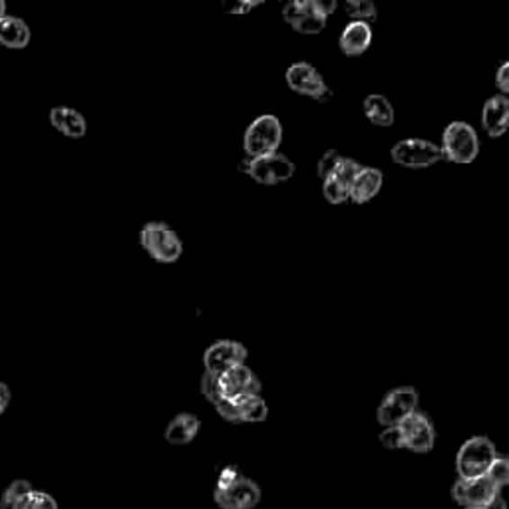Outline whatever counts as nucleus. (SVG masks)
<instances>
[{
	"instance_id": "f257e3e1",
	"label": "nucleus",
	"mask_w": 509,
	"mask_h": 509,
	"mask_svg": "<svg viewBox=\"0 0 509 509\" xmlns=\"http://www.w3.org/2000/svg\"><path fill=\"white\" fill-rule=\"evenodd\" d=\"M335 11V0H293L282 8V18L299 34H318Z\"/></svg>"
},
{
	"instance_id": "f03ea898",
	"label": "nucleus",
	"mask_w": 509,
	"mask_h": 509,
	"mask_svg": "<svg viewBox=\"0 0 509 509\" xmlns=\"http://www.w3.org/2000/svg\"><path fill=\"white\" fill-rule=\"evenodd\" d=\"M442 159L451 164H471L479 154V138L468 121H451L442 136Z\"/></svg>"
},
{
	"instance_id": "7ed1b4c3",
	"label": "nucleus",
	"mask_w": 509,
	"mask_h": 509,
	"mask_svg": "<svg viewBox=\"0 0 509 509\" xmlns=\"http://www.w3.org/2000/svg\"><path fill=\"white\" fill-rule=\"evenodd\" d=\"M139 243L149 257L159 263H175L183 253V243L167 223L152 221L139 231Z\"/></svg>"
},
{
	"instance_id": "20e7f679",
	"label": "nucleus",
	"mask_w": 509,
	"mask_h": 509,
	"mask_svg": "<svg viewBox=\"0 0 509 509\" xmlns=\"http://www.w3.org/2000/svg\"><path fill=\"white\" fill-rule=\"evenodd\" d=\"M494 442L486 436H474L461 444L456 456V469L461 479L482 478L496 460Z\"/></svg>"
},
{
	"instance_id": "39448f33",
	"label": "nucleus",
	"mask_w": 509,
	"mask_h": 509,
	"mask_svg": "<svg viewBox=\"0 0 509 509\" xmlns=\"http://www.w3.org/2000/svg\"><path fill=\"white\" fill-rule=\"evenodd\" d=\"M282 141V126L277 116H259L245 131V156L249 159L279 152Z\"/></svg>"
},
{
	"instance_id": "423d86ee",
	"label": "nucleus",
	"mask_w": 509,
	"mask_h": 509,
	"mask_svg": "<svg viewBox=\"0 0 509 509\" xmlns=\"http://www.w3.org/2000/svg\"><path fill=\"white\" fill-rule=\"evenodd\" d=\"M239 172H245L261 185H279L295 175V164L279 152L249 159L245 156L239 164Z\"/></svg>"
},
{
	"instance_id": "0eeeda50",
	"label": "nucleus",
	"mask_w": 509,
	"mask_h": 509,
	"mask_svg": "<svg viewBox=\"0 0 509 509\" xmlns=\"http://www.w3.org/2000/svg\"><path fill=\"white\" fill-rule=\"evenodd\" d=\"M418 408V392L412 386H402L394 388L384 396L379 410H376V420L380 426L392 428L398 426L402 420H406L412 412Z\"/></svg>"
},
{
	"instance_id": "6e6552de",
	"label": "nucleus",
	"mask_w": 509,
	"mask_h": 509,
	"mask_svg": "<svg viewBox=\"0 0 509 509\" xmlns=\"http://www.w3.org/2000/svg\"><path fill=\"white\" fill-rule=\"evenodd\" d=\"M285 80L289 84V88L303 94V96L313 98L317 102H328L333 98L331 88L326 86V82L320 76V72L307 62H295L289 66V70L285 72Z\"/></svg>"
},
{
	"instance_id": "1a4fd4ad",
	"label": "nucleus",
	"mask_w": 509,
	"mask_h": 509,
	"mask_svg": "<svg viewBox=\"0 0 509 509\" xmlns=\"http://www.w3.org/2000/svg\"><path fill=\"white\" fill-rule=\"evenodd\" d=\"M392 162L404 165V167H414V169H422V167H430L433 164H438L442 159L440 147L436 144H432L428 139H420V138H410V139H402L390 149Z\"/></svg>"
},
{
	"instance_id": "9d476101",
	"label": "nucleus",
	"mask_w": 509,
	"mask_h": 509,
	"mask_svg": "<svg viewBox=\"0 0 509 509\" xmlns=\"http://www.w3.org/2000/svg\"><path fill=\"white\" fill-rule=\"evenodd\" d=\"M261 502V489L243 474L233 482L215 487V504L221 509H253Z\"/></svg>"
},
{
	"instance_id": "9b49d317",
	"label": "nucleus",
	"mask_w": 509,
	"mask_h": 509,
	"mask_svg": "<svg viewBox=\"0 0 509 509\" xmlns=\"http://www.w3.org/2000/svg\"><path fill=\"white\" fill-rule=\"evenodd\" d=\"M247 361V348L237 341H217L203 354L205 372L221 376L235 366H241Z\"/></svg>"
},
{
	"instance_id": "f8f14e48",
	"label": "nucleus",
	"mask_w": 509,
	"mask_h": 509,
	"mask_svg": "<svg viewBox=\"0 0 509 509\" xmlns=\"http://www.w3.org/2000/svg\"><path fill=\"white\" fill-rule=\"evenodd\" d=\"M398 428L404 438V448L418 451V454H426V451L433 448L436 430H433V424L430 422L426 414H422L418 410L412 412L406 420H402L398 424Z\"/></svg>"
},
{
	"instance_id": "ddd939ff",
	"label": "nucleus",
	"mask_w": 509,
	"mask_h": 509,
	"mask_svg": "<svg viewBox=\"0 0 509 509\" xmlns=\"http://www.w3.org/2000/svg\"><path fill=\"white\" fill-rule=\"evenodd\" d=\"M217 386H219L221 398H228V400H235V398H241V396H251V394L261 392L259 379L245 364L235 366V369L223 372L221 376H217Z\"/></svg>"
},
{
	"instance_id": "4468645a",
	"label": "nucleus",
	"mask_w": 509,
	"mask_h": 509,
	"mask_svg": "<svg viewBox=\"0 0 509 509\" xmlns=\"http://www.w3.org/2000/svg\"><path fill=\"white\" fill-rule=\"evenodd\" d=\"M499 489L489 482L487 476L471 478V479H458L451 487V496L456 502L464 507H486V504L492 499Z\"/></svg>"
},
{
	"instance_id": "2eb2a0df",
	"label": "nucleus",
	"mask_w": 509,
	"mask_h": 509,
	"mask_svg": "<svg viewBox=\"0 0 509 509\" xmlns=\"http://www.w3.org/2000/svg\"><path fill=\"white\" fill-rule=\"evenodd\" d=\"M382 183H384V175L380 169L362 165L361 172H358V175L354 177L351 192H348V200L358 205L369 203L379 195V192L382 190Z\"/></svg>"
},
{
	"instance_id": "dca6fc26",
	"label": "nucleus",
	"mask_w": 509,
	"mask_h": 509,
	"mask_svg": "<svg viewBox=\"0 0 509 509\" xmlns=\"http://www.w3.org/2000/svg\"><path fill=\"white\" fill-rule=\"evenodd\" d=\"M482 124L484 129L487 131L492 138H499L504 136L507 131V124H509V100L507 96H497L489 98L484 106L482 112Z\"/></svg>"
},
{
	"instance_id": "f3484780",
	"label": "nucleus",
	"mask_w": 509,
	"mask_h": 509,
	"mask_svg": "<svg viewBox=\"0 0 509 509\" xmlns=\"http://www.w3.org/2000/svg\"><path fill=\"white\" fill-rule=\"evenodd\" d=\"M50 124L56 128V131H60L66 138L80 139L86 136L88 124L86 118H84L78 110L68 108V106H56L50 110Z\"/></svg>"
},
{
	"instance_id": "a211bd4d",
	"label": "nucleus",
	"mask_w": 509,
	"mask_h": 509,
	"mask_svg": "<svg viewBox=\"0 0 509 509\" xmlns=\"http://www.w3.org/2000/svg\"><path fill=\"white\" fill-rule=\"evenodd\" d=\"M372 44V26L366 22H348L338 39V46L346 56H361Z\"/></svg>"
},
{
	"instance_id": "6ab92c4d",
	"label": "nucleus",
	"mask_w": 509,
	"mask_h": 509,
	"mask_svg": "<svg viewBox=\"0 0 509 509\" xmlns=\"http://www.w3.org/2000/svg\"><path fill=\"white\" fill-rule=\"evenodd\" d=\"M32 32L22 18L6 14L0 21V44L8 50H24L31 44Z\"/></svg>"
},
{
	"instance_id": "aec40b11",
	"label": "nucleus",
	"mask_w": 509,
	"mask_h": 509,
	"mask_svg": "<svg viewBox=\"0 0 509 509\" xmlns=\"http://www.w3.org/2000/svg\"><path fill=\"white\" fill-rule=\"evenodd\" d=\"M201 428V422L193 414H179L172 422L167 424L165 428V440L174 446H183L190 444L192 440H195L197 432Z\"/></svg>"
},
{
	"instance_id": "412c9836",
	"label": "nucleus",
	"mask_w": 509,
	"mask_h": 509,
	"mask_svg": "<svg viewBox=\"0 0 509 509\" xmlns=\"http://www.w3.org/2000/svg\"><path fill=\"white\" fill-rule=\"evenodd\" d=\"M364 114L374 126L388 128L394 124V108L382 94H371L364 100Z\"/></svg>"
},
{
	"instance_id": "4be33fe9",
	"label": "nucleus",
	"mask_w": 509,
	"mask_h": 509,
	"mask_svg": "<svg viewBox=\"0 0 509 509\" xmlns=\"http://www.w3.org/2000/svg\"><path fill=\"white\" fill-rule=\"evenodd\" d=\"M235 406L239 410L241 422H263L267 418L269 408L267 402L261 398L259 394L251 396H241V398H235Z\"/></svg>"
},
{
	"instance_id": "5701e85b",
	"label": "nucleus",
	"mask_w": 509,
	"mask_h": 509,
	"mask_svg": "<svg viewBox=\"0 0 509 509\" xmlns=\"http://www.w3.org/2000/svg\"><path fill=\"white\" fill-rule=\"evenodd\" d=\"M32 484L28 479H14V482L4 489L3 499H0V509H21L24 499L32 494Z\"/></svg>"
},
{
	"instance_id": "b1692460",
	"label": "nucleus",
	"mask_w": 509,
	"mask_h": 509,
	"mask_svg": "<svg viewBox=\"0 0 509 509\" xmlns=\"http://www.w3.org/2000/svg\"><path fill=\"white\" fill-rule=\"evenodd\" d=\"M348 192H351V185L343 182L341 177H336L335 174H331L326 179H323V193H325L328 203L338 205V203L348 201Z\"/></svg>"
},
{
	"instance_id": "393cba45",
	"label": "nucleus",
	"mask_w": 509,
	"mask_h": 509,
	"mask_svg": "<svg viewBox=\"0 0 509 509\" xmlns=\"http://www.w3.org/2000/svg\"><path fill=\"white\" fill-rule=\"evenodd\" d=\"M344 11L353 18V22L371 24L376 18V6L371 0H346Z\"/></svg>"
},
{
	"instance_id": "a878e982",
	"label": "nucleus",
	"mask_w": 509,
	"mask_h": 509,
	"mask_svg": "<svg viewBox=\"0 0 509 509\" xmlns=\"http://www.w3.org/2000/svg\"><path fill=\"white\" fill-rule=\"evenodd\" d=\"M487 479L492 482L499 492H502V487H505L509 484V461L502 456H496V460L492 461V466L487 469Z\"/></svg>"
},
{
	"instance_id": "bb28decb",
	"label": "nucleus",
	"mask_w": 509,
	"mask_h": 509,
	"mask_svg": "<svg viewBox=\"0 0 509 509\" xmlns=\"http://www.w3.org/2000/svg\"><path fill=\"white\" fill-rule=\"evenodd\" d=\"M22 509H58V504L50 494L44 492H34L26 497V502L22 505Z\"/></svg>"
},
{
	"instance_id": "cd10ccee",
	"label": "nucleus",
	"mask_w": 509,
	"mask_h": 509,
	"mask_svg": "<svg viewBox=\"0 0 509 509\" xmlns=\"http://www.w3.org/2000/svg\"><path fill=\"white\" fill-rule=\"evenodd\" d=\"M341 154L336 152V149H328V152L318 159V165H317V174L320 179H326L335 172V167L341 162Z\"/></svg>"
},
{
	"instance_id": "c85d7f7f",
	"label": "nucleus",
	"mask_w": 509,
	"mask_h": 509,
	"mask_svg": "<svg viewBox=\"0 0 509 509\" xmlns=\"http://www.w3.org/2000/svg\"><path fill=\"white\" fill-rule=\"evenodd\" d=\"M215 410H217V414H219L221 418H225L228 422H233V424H237V422H241V418H239V410H237V406H235V402L233 400H228V398H219L217 400L215 404Z\"/></svg>"
},
{
	"instance_id": "c756f323",
	"label": "nucleus",
	"mask_w": 509,
	"mask_h": 509,
	"mask_svg": "<svg viewBox=\"0 0 509 509\" xmlns=\"http://www.w3.org/2000/svg\"><path fill=\"white\" fill-rule=\"evenodd\" d=\"M380 444L388 450H400L404 448V438H402V432L398 426H392V428H384V432L380 433Z\"/></svg>"
},
{
	"instance_id": "7c9ffc66",
	"label": "nucleus",
	"mask_w": 509,
	"mask_h": 509,
	"mask_svg": "<svg viewBox=\"0 0 509 509\" xmlns=\"http://www.w3.org/2000/svg\"><path fill=\"white\" fill-rule=\"evenodd\" d=\"M201 392L207 400H210L211 404H215L217 400L221 398V394H219V386H217V376L213 374H203L201 376Z\"/></svg>"
},
{
	"instance_id": "2f4dec72",
	"label": "nucleus",
	"mask_w": 509,
	"mask_h": 509,
	"mask_svg": "<svg viewBox=\"0 0 509 509\" xmlns=\"http://www.w3.org/2000/svg\"><path fill=\"white\" fill-rule=\"evenodd\" d=\"M261 4H263L261 0H257V3H253V0H237V3H235L233 6H225V11L231 13V14L243 16V14L251 13L253 8H257V6H261Z\"/></svg>"
},
{
	"instance_id": "473e14b6",
	"label": "nucleus",
	"mask_w": 509,
	"mask_h": 509,
	"mask_svg": "<svg viewBox=\"0 0 509 509\" xmlns=\"http://www.w3.org/2000/svg\"><path fill=\"white\" fill-rule=\"evenodd\" d=\"M496 84H497L499 92H502V96H507L509 94V64L507 62H502V66H499Z\"/></svg>"
},
{
	"instance_id": "72a5a7b5",
	"label": "nucleus",
	"mask_w": 509,
	"mask_h": 509,
	"mask_svg": "<svg viewBox=\"0 0 509 509\" xmlns=\"http://www.w3.org/2000/svg\"><path fill=\"white\" fill-rule=\"evenodd\" d=\"M11 398H13V392H11V388H8V384L0 382V416H3L4 410L8 408Z\"/></svg>"
},
{
	"instance_id": "f704fd0d",
	"label": "nucleus",
	"mask_w": 509,
	"mask_h": 509,
	"mask_svg": "<svg viewBox=\"0 0 509 509\" xmlns=\"http://www.w3.org/2000/svg\"><path fill=\"white\" fill-rule=\"evenodd\" d=\"M484 509H507V504H505V499L502 497V494H496V496L486 504Z\"/></svg>"
},
{
	"instance_id": "c9c22d12",
	"label": "nucleus",
	"mask_w": 509,
	"mask_h": 509,
	"mask_svg": "<svg viewBox=\"0 0 509 509\" xmlns=\"http://www.w3.org/2000/svg\"><path fill=\"white\" fill-rule=\"evenodd\" d=\"M4 16H6V4L3 3V0H0V21H3Z\"/></svg>"
},
{
	"instance_id": "e433bc0d",
	"label": "nucleus",
	"mask_w": 509,
	"mask_h": 509,
	"mask_svg": "<svg viewBox=\"0 0 509 509\" xmlns=\"http://www.w3.org/2000/svg\"><path fill=\"white\" fill-rule=\"evenodd\" d=\"M466 509H484V507H466Z\"/></svg>"
}]
</instances>
